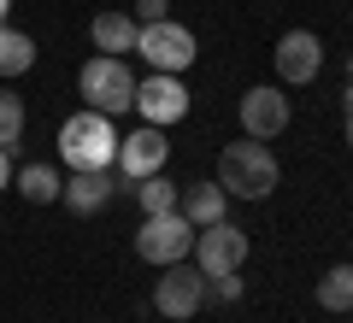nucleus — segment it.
Listing matches in <instances>:
<instances>
[{"label": "nucleus", "mask_w": 353, "mask_h": 323, "mask_svg": "<svg viewBox=\"0 0 353 323\" xmlns=\"http://www.w3.org/2000/svg\"><path fill=\"white\" fill-rule=\"evenodd\" d=\"M218 188H224L230 200H265L271 188H277V159H271V147L265 141H230L224 153H218Z\"/></svg>", "instance_id": "nucleus-1"}, {"label": "nucleus", "mask_w": 353, "mask_h": 323, "mask_svg": "<svg viewBox=\"0 0 353 323\" xmlns=\"http://www.w3.org/2000/svg\"><path fill=\"white\" fill-rule=\"evenodd\" d=\"M59 153H65L71 171H112V159H118L112 118H106V112H88V106L77 118H65V124H59Z\"/></svg>", "instance_id": "nucleus-2"}, {"label": "nucleus", "mask_w": 353, "mask_h": 323, "mask_svg": "<svg viewBox=\"0 0 353 323\" xmlns=\"http://www.w3.org/2000/svg\"><path fill=\"white\" fill-rule=\"evenodd\" d=\"M77 88H83V106L88 112H130L136 106V76L124 71V59H112V53H94V59L83 65V76H77Z\"/></svg>", "instance_id": "nucleus-3"}, {"label": "nucleus", "mask_w": 353, "mask_h": 323, "mask_svg": "<svg viewBox=\"0 0 353 323\" xmlns=\"http://www.w3.org/2000/svg\"><path fill=\"white\" fill-rule=\"evenodd\" d=\"M189 253H194V224L183 211H159L136 236V259H148V264H176V259H189Z\"/></svg>", "instance_id": "nucleus-4"}, {"label": "nucleus", "mask_w": 353, "mask_h": 323, "mask_svg": "<svg viewBox=\"0 0 353 323\" xmlns=\"http://www.w3.org/2000/svg\"><path fill=\"white\" fill-rule=\"evenodd\" d=\"M136 53L153 65V71H171V76H176V71H189V65H194V53H201V48H194V36H189L183 24L159 18V24H141Z\"/></svg>", "instance_id": "nucleus-5"}, {"label": "nucleus", "mask_w": 353, "mask_h": 323, "mask_svg": "<svg viewBox=\"0 0 353 323\" xmlns=\"http://www.w3.org/2000/svg\"><path fill=\"white\" fill-rule=\"evenodd\" d=\"M165 159H171V141H165L159 124H141L136 136H118V176L124 183H141V176H159Z\"/></svg>", "instance_id": "nucleus-6"}, {"label": "nucleus", "mask_w": 353, "mask_h": 323, "mask_svg": "<svg viewBox=\"0 0 353 323\" xmlns=\"http://www.w3.org/2000/svg\"><path fill=\"white\" fill-rule=\"evenodd\" d=\"M201 300H206V282H201V271H189V264L176 259V264H165V276L153 282V311L159 317H194L201 311Z\"/></svg>", "instance_id": "nucleus-7"}, {"label": "nucleus", "mask_w": 353, "mask_h": 323, "mask_svg": "<svg viewBox=\"0 0 353 323\" xmlns=\"http://www.w3.org/2000/svg\"><path fill=\"white\" fill-rule=\"evenodd\" d=\"M194 253H201V276H224V271H241V259H248V229L236 224H206L194 229Z\"/></svg>", "instance_id": "nucleus-8"}, {"label": "nucleus", "mask_w": 353, "mask_h": 323, "mask_svg": "<svg viewBox=\"0 0 353 323\" xmlns=\"http://www.w3.org/2000/svg\"><path fill=\"white\" fill-rule=\"evenodd\" d=\"M136 112L165 129V124H176V118L189 112V88L176 83L171 71H148V83H136Z\"/></svg>", "instance_id": "nucleus-9"}, {"label": "nucleus", "mask_w": 353, "mask_h": 323, "mask_svg": "<svg viewBox=\"0 0 353 323\" xmlns=\"http://www.w3.org/2000/svg\"><path fill=\"white\" fill-rule=\"evenodd\" d=\"M241 129L253 141H271L289 129V94L283 88H248L241 94Z\"/></svg>", "instance_id": "nucleus-10"}, {"label": "nucleus", "mask_w": 353, "mask_h": 323, "mask_svg": "<svg viewBox=\"0 0 353 323\" xmlns=\"http://www.w3.org/2000/svg\"><path fill=\"white\" fill-rule=\"evenodd\" d=\"M318 65H324V48H318L312 30H289V36L277 41V76L283 83H312Z\"/></svg>", "instance_id": "nucleus-11"}, {"label": "nucleus", "mask_w": 353, "mask_h": 323, "mask_svg": "<svg viewBox=\"0 0 353 323\" xmlns=\"http://www.w3.org/2000/svg\"><path fill=\"white\" fill-rule=\"evenodd\" d=\"M106 194H112V171H71L59 188V200L77 211V218H88V211H101Z\"/></svg>", "instance_id": "nucleus-12"}, {"label": "nucleus", "mask_w": 353, "mask_h": 323, "mask_svg": "<svg viewBox=\"0 0 353 323\" xmlns=\"http://www.w3.org/2000/svg\"><path fill=\"white\" fill-rule=\"evenodd\" d=\"M88 36H94V48H101V53H112V59H124V53L136 48L141 24H136L130 12H101L94 24H88Z\"/></svg>", "instance_id": "nucleus-13"}, {"label": "nucleus", "mask_w": 353, "mask_h": 323, "mask_svg": "<svg viewBox=\"0 0 353 323\" xmlns=\"http://www.w3.org/2000/svg\"><path fill=\"white\" fill-rule=\"evenodd\" d=\"M224 206H230V194L218 183H201V188H183V200H176V211L189 218L194 229H206V224H218L224 218Z\"/></svg>", "instance_id": "nucleus-14"}, {"label": "nucleus", "mask_w": 353, "mask_h": 323, "mask_svg": "<svg viewBox=\"0 0 353 323\" xmlns=\"http://www.w3.org/2000/svg\"><path fill=\"white\" fill-rule=\"evenodd\" d=\"M59 188H65V176L53 171V165H24V171H18V194H24L30 206H53Z\"/></svg>", "instance_id": "nucleus-15"}, {"label": "nucleus", "mask_w": 353, "mask_h": 323, "mask_svg": "<svg viewBox=\"0 0 353 323\" xmlns=\"http://www.w3.org/2000/svg\"><path fill=\"white\" fill-rule=\"evenodd\" d=\"M30 65H36V41H30L24 30L0 24V76H24Z\"/></svg>", "instance_id": "nucleus-16"}, {"label": "nucleus", "mask_w": 353, "mask_h": 323, "mask_svg": "<svg viewBox=\"0 0 353 323\" xmlns=\"http://www.w3.org/2000/svg\"><path fill=\"white\" fill-rule=\"evenodd\" d=\"M318 306L324 311H353V264H330L318 276Z\"/></svg>", "instance_id": "nucleus-17"}, {"label": "nucleus", "mask_w": 353, "mask_h": 323, "mask_svg": "<svg viewBox=\"0 0 353 323\" xmlns=\"http://www.w3.org/2000/svg\"><path fill=\"white\" fill-rule=\"evenodd\" d=\"M136 200H141V211H148V218H159V211H176V200H183V188L171 183V176H141L136 183Z\"/></svg>", "instance_id": "nucleus-18"}, {"label": "nucleus", "mask_w": 353, "mask_h": 323, "mask_svg": "<svg viewBox=\"0 0 353 323\" xmlns=\"http://www.w3.org/2000/svg\"><path fill=\"white\" fill-rule=\"evenodd\" d=\"M18 141H24V100L6 88V94H0V147L12 153Z\"/></svg>", "instance_id": "nucleus-19"}, {"label": "nucleus", "mask_w": 353, "mask_h": 323, "mask_svg": "<svg viewBox=\"0 0 353 323\" xmlns=\"http://www.w3.org/2000/svg\"><path fill=\"white\" fill-rule=\"evenodd\" d=\"M206 282H212L206 294H218V300H241V276H236V271H224V276H206Z\"/></svg>", "instance_id": "nucleus-20"}, {"label": "nucleus", "mask_w": 353, "mask_h": 323, "mask_svg": "<svg viewBox=\"0 0 353 323\" xmlns=\"http://www.w3.org/2000/svg\"><path fill=\"white\" fill-rule=\"evenodd\" d=\"M171 18V0H136V24H159Z\"/></svg>", "instance_id": "nucleus-21"}, {"label": "nucleus", "mask_w": 353, "mask_h": 323, "mask_svg": "<svg viewBox=\"0 0 353 323\" xmlns=\"http://www.w3.org/2000/svg\"><path fill=\"white\" fill-rule=\"evenodd\" d=\"M0 188H12V153L0 147Z\"/></svg>", "instance_id": "nucleus-22"}, {"label": "nucleus", "mask_w": 353, "mask_h": 323, "mask_svg": "<svg viewBox=\"0 0 353 323\" xmlns=\"http://www.w3.org/2000/svg\"><path fill=\"white\" fill-rule=\"evenodd\" d=\"M347 141H353V94H347Z\"/></svg>", "instance_id": "nucleus-23"}, {"label": "nucleus", "mask_w": 353, "mask_h": 323, "mask_svg": "<svg viewBox=\"0 0 353 323\" xmlns=\"http://www.w3.org/2000/svg\"><path fill=\"white\" fill-rule=\"evenodd\" d=\"M6 12H12V0H0V24H6Z\"/></svg>", "instance_id": "nucleus-24"}, {"label": "nucleus", "mask_w": 353, "mask_h": 323, "mask_svg": "<svg viewBox=\"0 0 353 323\" xmlns=\"http://www.w3.org/2000/svg\"><path fill=\"white\" fill-rule=\"evenodd\" d=\"M347 94H353V59H347Z\"/></svg>", "instance_id": "nucleus-25"}]
</instances>
